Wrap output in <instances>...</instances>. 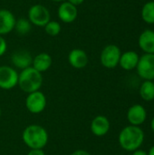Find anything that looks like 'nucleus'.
<instances>
[{"mask_svg": "<svg viewBox=\"0 0 154 155\" xmlns=\"http://www.w3.org/2000/svg\"><path fill=\"white\" fill-rule=\"evenodd\" d=\"M24 143L29 149H44L49 140L47 131L39 124H30L22 134Z\"/></svg>", "mask_w": 154, "mask_h": 155, "instance_id": "1", "label": "nucleus"}, {"mask_svg": "<svg viewBox=\"0 0 154 155\" xmlns=\"http://www.w3.org/2000/svg\"><path fill=\"white\" fill-rule=\"evenodd\" d=\"M144 140V133L135 125H130L123 128L119 134V143L121 147L128 152L138 150Z\"/></svg>", "mask_w": 154, "mask_h": 155, "instance_id": "2", "label": "nucleus"}, {"mask_svg": "<svg viewBox=\"0 0 154 155\" xmlns=\"http://www.w3.org/2000/svg\"><path fill=\"white\" fill-rule=\"evenodd\" d=\"M43 81L44 78L42 73L30 66L21 70V72L18 74L17 85L23 92L30 94L40 90L43 84Z\"/></svg>", "mask_w": 154, "mask_h": 155, "instance_id": "3", "label": "nucleus"}, {"mask_svg": "<svg viewBox=\"0 0 154 155\" xmlns=\"http://www.w3.org/2000/svg\"><path fill=\"white\" fill-rule=\"evenodd\" d=\"M27 19L35 26L44 27L50 20L51 14L49 9L42 4H35L30 6L27 13Z\"/></svg>", "mask_w": 154, "mask_h": 155, "instance_id": "4", "label": "nucleus"}, {"mask_svg": "<svg viewBox=\"0 0 154 155\" xmlns=\"http://www.w3.org/2000/svg\"><path fill=\"white\" fill-rule=\"evenodd\" d=\"M121 49L116 45H108L101 52L100 62L102 65L108 69H113L119 65L121 58Z\"/></svg>", "mask_w": 154, "mask_h": 155, "instance_id": "5", "label": "nucleus"}, {"mask_svg": "<svg viewBox=\"0 0 154 155\" xmlns=\"http://www.w3.org/2000/svg\"><path fill=\"white\" fill-rule=\"evenodd\" d=\"M46 97L40 90L30 93L25 99V107L31 114H38L44 112L46 107Z\"/></svg>", "mask_w": 154, "mask_h": 155, "instance_id": "6", "label": "nucleus"}, {"mask_svg": "<svg viewBox=\"0 0 154 155\" xmlns=\"http://www.w3.org/2000/svg\"><path fill=\"white\" fill-rule=\"evenodd\" d=\"M141 78L152 81L154 79V54H144L139 58L136 66Z\"/></svg>", "mask_w": 154, "mask_h": 155, "instance_id": "7", "label": "nucleus"}, {"mask_svg": "<svg viewBox=\"0 0 154 155\" xmlns=\"http://www.w3.org/2000/svg\"><path fill=\"white\" fill-rule=\"evenodd\" d=\"M18 84L17 71L8 65L0 66V88L3 90H11Z\"/></svg>", "mask_w": 154, "mask_h": 155, "instance_id": "8", "label": "nucleus"}, {"mask_svg": "<svg viewBox=\"0 0 154 155\" xmlns=\"http://www.w3.org/2000/svg\"><path fill=\"white\" fill-rule=\"evenodd\" d=\"M57 15L63 23H74L78 16V8L68 1H64L58 6Z\"/></svg>", "mask_w": 154, "mask_h": 155, "instance_id": "9", "label": "nucleus"}, {"mask_svg": "<svg viewBox=\"0 0 154 155\" xmlns=\"http://www.w3.org/2000/svg\"><path fill=\"white\" fill-rule=\"evenodd\" d=\"M68 62L70 65L75 69H83L89 63L87 53L80 48H74L68 54Z\"/></svg>", "mask_w": 154, "mask_h": 155, "instance_id": "10", "label": "nucleus"}, {"mask_svg": "<svg viewBox=\"0 0 154 155\" xmlns=\"http://www.w3.org/2000/svg\"><path fill=\"white\" fill-rule=\"evenodd\" d=\"M15 15L7 9H0V35H5L15 30Z\"/></svg>", "mask_w": 154, "mask_h": 155, "instance_id": "11", "label": "nucleus"}, {"mask_svg": "<svg viewBox=\"0 0 154 155\" xmlns=\"http://www.w3.org/2000/svg\"><path fill=\"white\" fill-rule=\"evenodd\" d=\"M110 121L104 115L95 116L91 123V132L93 135L97 137L104 136L108 134L110 130Z\"/></svg>", "mask_w": 154, "mask_h": 155, "instance_id": "12", "label": "nucleus"}, {"mask_svg": "<svg viewBox=\"0 0 154 155\" xmlns=\"http://www.w3.org/2000/svg\"><path fill=\"white\" fill-rule=\"evenodd\" d=\"M11 62L15 67L24 70L27 67L32 66L33 57L28 51L18 50L14 52L11 55Z\"/></svg>", "mask_w": 154, "mask_h": 155, "instance_id": "13", "label": "nucleus"}, {"mask_svg": "<svg viewBox=\"0 0 154 155\" xmlns=\"http://www.w3.org/2000/svg\"><path fill=\"white\" fill-rule=\"evenodd\" d=\"M147 114L144 107L141 104H134L130 107L127 113V119L131 125L139 126L146 120Z\"/></svg>", "mask_w": 154, "mask_h": 155, "instance_id": "14", "label": "nucleus"}, {"mask_svg": "<svg viewBox=\"0 0 154 155\" xmlns=\"http://www.w3.org/2000/svg\"><path fill=\"white\" fill-rule=\"evenodd\" d=\"M138 44L140 48L145 54H154V31L144 30L139 36Z\"/></svg>", "mask_w": 154, "mask_h": 155, "instance_id": "15", "label": "nucleus"}, {"mask_svg": "<svg viewBox=\"0 0 154 155\" xmlns=\"http://www.w3.org/2000/svg\"><path fill=\"white\" fill-rule=\"evenodd\" d=\"M140 56L134 51H127L121 54L119 65L126 71H131L136 68Z\"/></svg>", "mask_w": 154, "mask_h": 155, "instance_id": "16", "label": "nucleus"}, {"mask_svg": "<svg viewBox=\"0 0 154 155\" xmlns=\"http://www.w3.org/2000/svg\"><path fill=\"white\" fill-rule=\"evenodd\" d=\"M53 59L52 56L47 53H40L33 58L32 67L40 73L46 72L52 66Z\"/></svg>", "mask_w": 154, "mask_h": 155, "instance_id": "17", "label": "nucleus"}, {"mask_svg": "<svg viewBox=\"0 0 154 155\" xmlns=\"http://www.w3.org/2000/svg\"><path fill=\"white\" fill-rule=\"evenodd\" d=\"M141 97L145 101H152L154 99V83L152 81L145 80L140 88Z\"/></svg>", "mask_w": 154, "mask_h": 155, "instance_id": "18", "label": "nucleus"}, {"mask_svg": "<svg viewBox=\"0 0 154 155\" xmlns=\"http://www.w3.org/2000/svg\"><path fill=\"white\" fill-rule=\"evenodd\" d=\"M142 18L148 25L154 24V1L147 2L142 8Z\"/></svg>", "mask_w": 154, "mask_h": 155, "instance_id": "19", "label": "nucleus"}, {"mask_svg": "<svg viewBox=\"0 0 154 155\" xmlns=\"http://www.w3.org/2000/svg\"><path fill=\"white\" fill-rule=\"evenodd\" d=\"M32 29V24L27 18H19L16 19L15 30L16 33L20 35H27Z\"/></svg>", "mask_w": 154, "mask_h": 155, "instance_id": "20", "label": "nucleus"}, {"mask_svg": "<svg viewBox=\"0 0 154 155\" xmlns=\"http://www.w3.org/2000/svg\"><path fill=\"white\" fill-rule=\"evenodd\" d=\"M44 31L45 33L50 35V36H56L61 33L62 30V26L61 24L57 21L54 20H50L44 26Z\"/></svg>", "mask_w": 154, "mask_h": 155, "instance_id": "21", "label": "nucleus"}, {"mask_svg": "<svg viewBox=\"0 0 154 155\" xmlns=\"http://www.w3.org/2000/svg\"><path fill=\"white\" fill-rule=\"evenodd\" d=\"M7 50V43L4 36L0 35V57L3 56Z\"/></svg>", "mask_w": 154, "mask_h": 155, "instance_id": "22", "label": "nucleus"}, {"mask_svg": "<svg viewBox=\"0 0 154 155\" xmlns=\"http://www.w3.org/2000/svg\"><path fill=\"white\" fill-rule=\"evenodd\" d=\"M27 155H45L43 149H30Z\"/></svg>", "mask_w": 154, "mask_h": 155, "instance_id": "23", "label": "nucleus"}, {"mask_svg": "<svg viewBox=\"0 0 154 155\" xmlns=\"http://www.w3.org/2000/svg\"><path fill=\"white\" fill-rule=\"evenodd\" d=\"M71 155H92L90 153H88L87 151H85V150H81V149H79V150H76V151H74V153H72Z\"/></svg>", "mask_w": 154, "mask_h": 155, "instance_id": "24", "label": "nucleus"}, {"mask_svg": "<svg viewBox=\"0 0 154 155\" xmlns=\"http://www.w3.org/2000/svg\"><path fill=\"white\" fill-rule=\"evenodd\" d=\"M66 1H68L69 3H71L72 5H74L75 6L81 5L84 2V0H66Z\"/></svg>", "mask_w": 154, "mask_h": 155, "instance_id": "25", "label": "nucleus"}, {"mask_svg": "<svg viewBox=\"0 0 154 155\" xmlns=\"http://www.w3.org/2000/svg\"><path fill=\"white\" fill-rule=\"evenodd\" d=\"M133 155H148V153H145L144 151H142V150H136V151H134Z\"/></svg>", "mask_w": 154, "mask_h": 155, "instance_id": "26", "label": "nucleus"}, {"mask_svg": "<svg viewBox=\"0 0 154 155\" xmlns=\"http://www.w3.org/2000/svg\"><path fill=\"white\" fill-rule=\"evenodd\" d=\"M148 155H154V146H152V147L150 149V151H149V153H148Z\"/></svg>", "mask_w": 154, "mask_h": 155, "instance_id": "27", "label": "nucleus"}, {"mask_svg": "<svg viewBox=\"0 0 154 155\" xmlns=\"http://www.w3.org/2000/svg\"><path fill=\"white\" fill-rule=\"evenodd\" d=\"M50 1H52V2H55V3H62V2L66 1V0H50Z\"/></svg>", "mask_w": 154, "mask_h": 155, "instance_id": "28", "label": "nucleus"}, {"mask_svg": "<svg viewBox=\"0 0 154 155\" xmlns=\"http://www.w3.org/2000/svg\"><path fill=\"white\" fill-rule=\"evenodd\" d=\"M151 125H152V131L154 132V117L152 118V124H151Z\"/></svg>", "mask_w": 154, "mask_h": 155, "instance_id": "29", "label": "nucleus"}, {"mask_svg": "<svg viewBox=\"0 0 154 155\" xmlns=\"http://www.w3.org/2000/svg\"><path fill=\"white\" fill-rule=\"evenodd\" d=\"M1 114H2V112H1V108H0V116H1Z\"/></svg>", "mask_w": 154, "mask_h": 155, "instance_id": "30", "label": "nucleus"}]
</instances>
